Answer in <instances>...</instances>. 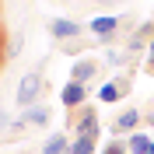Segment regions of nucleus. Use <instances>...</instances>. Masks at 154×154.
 Wrapping results in <instances>:
<instances>
[{
    "label": "nucleus",
    "instance_id": "nucleus-5",
    "mask_svg": "<svg viewBox=\"0 0 154 154\" xmlns=\"http://www.w3.org/2000/svg\"><path fill=\"white\" fill-rule=\"evenodd\" d=\"M130 95V77H116V81H105L102 84V91H98V102H105V105H112V102H123V98Z\"/></svg>",
    "mask_w": 154,
    "mask_h": 154
},
{
    "label": "nucleus",
    "instance_id": "nucleus-8",
    "mask_svg": "<svg viewBox=\"0 0 154 154\" xmlns=\"http://www.w3.org/2000/svg\"><path fill=\"white\" fill-rule=\"evenodd\" d=\"M140 126V109H123L112 123V137H133Z\"/></svg>",
    "mask_w": 154,
    "mask_h": 154
},
{
    "label": "nucleus",
    "instance_id": "nucleus-16",
    "mask_svg": "<svg viewBox=\"0 0 154 154\" xmlns=\"http://www.w3.org/2000/svg\"><path fill=\"white\" fill-rule=\"evenodd\" d=\"M144 70H154V42L147 46V60H144Z\"/></svg>",
    "mask_w": 154,
    "mask_h": 154
},
{
    "label": "nucleus",
    "instance_id": "nucleus-18",
    "mask_svg": "<svg viewBox=\"0 0 154 154\" xmlns=\"http://www.w3.org/2000/svg\"><path fill=\"white\" fill-rule=\"evenodd\" d=\"M7 123H11V116L4 112V109H0V130H4V126H7Z\"/></svg>",
    "mask_w": 154,
    "mask_h": 154
},
{
    "label": "nucleus",
    "instance_id": "nucleus-12",
    "mask_svg": "<svg viewBox=\"0 0 154 154\" xmlns=\"http://www.w3.org/2000/svg\"><path fill=\"white\" fill-rule=\"evenodd\" d=\"M126 144H130V154H147L151 151V137H144V133H133V137H126Z\"/></svg>",
    "mask_w": 154,
    "mask_h": 154
},
{
    "label": "nucleus",
    "instance_id": "nucleus-9",
    "mask_svg": "<svg viewBox=\"0 0 154 154\" xmlns=\"http://www.w3.org/2000/svg\"><path fill=\"white\" fill-rule=\"evenodd\" d=\"M98 77V63L91 56H77V63L70 67V81H77V84H91Z\"/></svg>",
    "mask_w": 154,
    "mask_h": 154
},
{
    "label": "nucleus",
    "instance_id": "nucleus-1",
    "mask_svg": "<svg viewBox=\"0 0 154 154\" xmlns=\"http://www.w3.org/2000/svg\"><path fill=\"white\" fill-rule=\"evenodd\" d=\"M42 84H46V77H42V67L28 70V74L18 81V95H14V102H18L21 109H32V102H38V95H42Z\"/></svg>",
    "mask_w": 154,
    "mask_h": 154
},
{
    "label": "nucleus",
    "instance_id": "nucleus-15",
    "mask_svg": "<svg viewBox=\"0 0 154 154\" xmlns=\"http://www.w3.org/2000/svg\"><path fill=\"white\" fill-rule=\"evenodd\" d=\"M102 154H130V144H126V140H119V137H112V140H109V147Z\"/></svg>",
    "mask_w": 154,
    "mask_h": 154
},
{
    "label": "nucleus",
    "instance_id": "nucleus-23",
    "mask_svg": "<svg viewBox=\"0 0 154 154\" xmlns=\"http://www.w3.org/2000/svg\"><path fill=\"white\" fill-rule=\"evenodd\" d=\"M151 140H154V137H151Z\"/></svg>",
    "mask_w": 154,
    "mask_h": 154
},
{
    "label": "nucleus",
    "instance_id": "nucleus-20",
    "mask_svg": "<svg viewBox=\"0 0 154 154\" xmlns=\"http://www.w3.org/2000/svg\"><path fill=\"white\" fill-rule=\"evenodd\" d=\"M98 4H123V0H98Z\"/></svg>",
    "mask_w": 154,
    "mask_h": 154
},
{
    "label": "nucleus",
    "instance_id": "nucleus-14",
    "mask_svg": "<svg viewBox=\"0 0 154 154\" xmlns=\"http://www.w3.org/2000/svg\"><path fill=\"white\" fill-rule=\"evenodd\" d=\"M130 60H133L130 53H116V49L105 53V63H109V67H123V63H130Z\"/></svg>",
    "mask_w": 154,
    "mask_h": 154
},
{
    "label": "nucleus",
    "instance_id": "nucleus-6",
    "mask_svg": "<svg viewBox=\"0 0 154 154\" xmlns=\"http://www.w3.org/2000/svg\"><path fill=\"white\" fill-rule=\"evenodd\" d=\"M60 102L74 112V109L88 105V84H77V81H67V84L60 88Z\"/></svg>",
    "mask_w": 154,
    "mask_h": 154
},
{
    "label": "nucleus",
    "instance_id": "nucleus-13",
    "mask_svg": "<svg viewBox=\"0 0 154 154\" xmlns=\"http://www.w3.org/2000/svg\"><path fill=\"white\" fill-rule=\"evenodd\" d=\"M70 151L74 154H98L95 151V137H77L74 144H70Z\"/></svg>",
    "mask_w": 154,
    "mask_h": 154
},
{
    "label": "nucleus",
    "instance_id": "nucleus-10",
    "mask_svg": "<svg viewBox=\"0 0 154 154\" xmlns=\"http://www.w3.org/2000/svg\"><path fill=\"white\" fill-rule=\"evenodd\" d=\"M81 25L77 21H70V18H53L49 21V35L53 38H81Z\"/></svg>",
    "mask_w": 154,
    "mask_h": 154
},
{
    "label": "nucleus",
    "instance_id": "nucleus-7",
    "mask_svg": "<svg viewBox=\"0 0 154 154\" xmlns=\"http://www.w3.org/2000/svg\"><path fill=\"white\" fill-rule=\"evenodd\" d=\"M49 119H53L49 105H32V109H25V112H21V119H18V126H14V130H38V126H46Z\"/></svg>",
    "mask_w": 154,
    "mask_h": 154
},
{
    "label": "nucleus",
    "instance_id": "nucleus-21",
    "mask_svg": "<svg viewBox=\"0 0 154 154\" xmlns=\"http://www.w3.org/2000/svg\"><path fill=\"white\" fill-rule=\"evenodd\" d=\"M0 63H4V49H0Z\"/></svg>",
    "mask_w": 154,
    "mask_h": 154
},
{
    "label": "nucleus",
    "instance_id": "nucleus-4",
    "mask_svg": "<svg viewBox=\"0 0 154 154\" xmlns=\"http://www.w3.org/2000/svg\"><path fill=\"white\" fill-rule=\"evenodd\" d=\"M151 42H154V21H144V25H137V28L130 32V38H126V53H130V56H140L144 46H151Z\"/></svg>",
    "mask_w": 154,
    "mask_h": 154
},
{
    "label": "nucleus",
    "instance_id": "nucleus-22",
    "mask_svg": "<svg viewBox=\"0 0 154 154\" xmlns=\"http://www.w3.org/2000/svg\"><path fill=\"white\" fill-rule=\"evenodd\" d=\"M0 38H4V35H0ZM0 49H4V42H0Z\"/></svg>",
    "mask_w": 154,
    "mask_h": 154
},
{
    "label": "nucleus",
    "instance_id": "nucleus-3",
    "mask_svg": "<svg viewBox=\"0 0 154 154\" xmlns=\"http://www.w3.org/2000/svg\"><path fill=\"white\" fill-rule=\"evenodd\" d=\"M130 18H119V14H102V18H91V35L98 38H109V35H119V28H126Z\"/></svg>",
    "mask_w": 154,
    "mask_h": 154
},
{
    "label": "nucleus",
    "instance_id": "nucleus-17",
    "mask_svg": "<svg viewBox=\"0 0 154 154\" xmlns=\"http://www.w3.org/2000/svg\"><path fill=\"white\" fill-rule=\"evenodd\" d=\"M18 49H21V35H14V38H11V46H7V56H14Z\"/></svg>",
    "mask_w": 154,
    "mask_h": 154
},
{
    "label": "nucleus",
    "instance_id": "nucleus-19",
    "mask_svg": "<svg viewBox=\"0 0 154 154\" xmlns=\"http://www.w3.org/2000/svg\"><path fill=\"white\" fill-rule=\"evenodd\" d=\"M144 123H151V126H154V109H147V112H144Z\"/></svg>",
    "mask_w": 154,
    "mask_h": 154
},
{
    "label": "nucleus",
    "instance_id": "nucleus-2",
    "mask_svg": "<svg viewBox=\"0 0 154 154\" xmlns=\"http://www.w3.org/2000/svg\"><path fill=\"white\" fill-rule=\"evenodd\" d=\"M70 123H74L77 137H98V112H95V105L74 109V112H70Z\"/></svg>",
    "mask_w": 154,
    "mask_h": 154
},
{
    "label": "nucleus",
    "instance_id": "nucleus-11",
    "mask_svg": "<svg viewBox=\"0 0 154 154\" xmlns=\"http://www.w3.org/2000/svg\"><path fill=\"white\" fill-rule=\"evenodd\" d=\"M42 154H74V151H70V140L63 133H53L46 140V147H42Z\"/></svg>",
    "mask_w": 154,
    "mask_h": 154
}]
</instances>
